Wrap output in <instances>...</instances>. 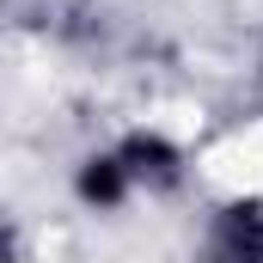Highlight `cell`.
Listing matches in <instances>:
<instances>
[{
	"mask_svg": "<svg viewBox=\"0 0 263 263\" xmlns=\"http://www.w3.org/2000/svg\"><path fill=\"white\" fill-rule=\"evenodd\" d=\"M196 263H263V190H227L202 214Z\"/></svg>",
	"mask_w": 263,
	"mask_h": 263,
	"instance_id": "obj_1",
	"label": "cell"
},
{
	"mask_svg": "<svg viewBox=\"0 0 263 263\" xmlns=\"http://www.w3.org/2000/svg\"><path fill=\"white\" fill-rule=\"evenodd\" d=\"M110 147H117V159L129 165V178H135L141 196H172V190L190 178V153H184V141L165 135V129H153V123L123 129Z\"/></svg>",
	"mask_w": 263,
	"mask_h": 263,
	"instance_id": "obj_2",
	"label": "cell"
},
{
	"mask_svg": "<svg viewBox=\"0 0 263 263\" xmlns=\"http://www.w3.org/2000/svg\"><path fill=\"white\" fill-rule=\"evenodd\" d=\"M67 196H73L80 214H123L129 202H141V190H135L129 165L117 159V147L104 141V147H86L67 165Z\"/></svg>",
	"mask_w": 263,
	"mask_h": 263,
	"instance_id": "obj_3",
	"label": "cell"
},
{
	"mask_svg": "<svg viewBox=\"0 0 263 263\" xmlns=\"http://www.w3.org/2000/svg\"><path fill=\"white\" fill-rule=\"evenodd\" d=\"M257 104H263V49H257Z\"/></svg>",
	"mask_w": 263,
	"mask_h": 263,
	"instance_id": "obj_4",
	"label": "cell"
}]
</instances>
